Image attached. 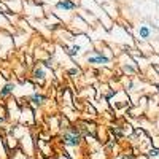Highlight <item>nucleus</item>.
I'll use <instances>...</instances> for the list:
<instances>
[{
  "mask_svg": "<svg viewBox=\"0 0 159 159\" xmlns=\"http://www.w3.org/2000/svg\"><path fill=\"white\" fill-rule=\"evenodd\" d=\"M110 62H111V57L105 56L103 52H99V54L88 57V64H91V65H108Z\"/></svg>",
  "mask_w": 159,
  "mask_h": 159,
  "instance_id": "2",
  "label": "nucleus"
},
{
  "mask_svg": "<svg viewBox=\"0 0 159 159\" xmlns=\"http://www.w3.org/2000/svg\"><path fill=\"white\" fill-rule=\"evenodd\" d=\"M32 78L35 80V81H43V80L46 78V70L43 67H35L32 70Z\"/></svg>",
  "mask_w": 159,
  "mask_h": 159,
  "instance_id": "6",
  "label": "nucleus"
},
{
  "mask_svg": "<svg viewBox=\"0 0 159 159\" xmlns=\"http://www.w3.org/2000/svg\"><path fill=\"white\" fill-rule=\"evenodd\" d=\"M62 142L67 145V147H78L80 143H81V134L78 132L76 127L70 126L64 130L62 134Z\"/></svg>",
  "mask_w": 159,
  "mask_h": 159,
  "instance_id": "1",
  "label": "nucleus"
},
{
  "mask_svg": "<svg viewBox=\"0 0 159 159\" xmlns=\"http://www.w3.org/2000/svg\"><path fill=\"white\" fill-rule=\"evenodd\" d=\"M150 37H151L150 27H148V25H145V24H142L139 27V38L140 40H150Z\"/></svg>",
  "mask_w": 159,
  "mask_h": 159,
  "instance_id": "7",
  "label": "nucleus"
},
{
  "mask_svg": "<svg viewBox=\"0 0 159 159\" xmlns=\"http://www.w3.org/2000/svg\"><path fill=\"white\" fill-rule=\"evenodd\" d=\"M148 154H150V156H157V154H159V150H157V148H156V150H151Z\"/></svg>",
  "mask_w": 159,
  "mask_h": 159,
  "instance_id": "10",
  "label": "nucleus"
},
{
  "mask_svg": "<svg viewBox=\"0 0 159 159\" xmlns=\"http://www.w3.org/2000/svg\"><path fill=\"white\" fill-rule=\"evenodd\" d=\"M5 123V116H2V115H0V126H2Z\"/></svg>",
  "mask_w": 159,
  "mask_h": 159,
  "instance_id": "11",
  "label": "nucleus"
},
{
  "mask_svg": "<svg viewBox=\"0 0 159 159\" xmlns=\"http://www.w3.org/2000/svg\"><path fill=\"white\" fill-rule=\"evenodd\" d=\"M80 51H81V46H80V45H73V46H70L69 48V56L70 57H76L78 54H80Z\"/></svg>",
  "mask_w": 159,
  "mask_h": 159,
  "instance_id": "8",
  "label": "nucleus"
},
{
  "mask_svg": "<svg viewBox=\"0 0 159 159\" xmlns=\"http://www.w3.org/2000/svg\"><path fill=\"white\" fill-rule=\"evenodd\" d=\"M56 8L57 10H65V11H70L76 8V3L73 0H57L56 2Z\"/></svg>",
  "mask_w": 159,
  "mask_h": 159,
  "instance_id": "5",
  "label": "nucleus"
},
{
  "mask_svg": "<svg viewBox=\"0 0 159 159\" xmlns=\"http://www.w3.org/2000/svg\"><path fill=\"white\" fill-rule=\"evenodd\" d=\"M67 75L69 76H76V75H80V69L78 67H72V69L67 70Z\"/></svg>",
  "mask_w": 159,
  "mask_h": 159,
  "instance_id": "9",
  "label": "nucleus"
},
{
  "mask_svg": "<svg viewBox=\"0 0 159 159\" xmlns=\"http://www.w3.org/2000/svg\"><path fill=\"white\" fill-rule=\"evenodd\" d=\"M29 102L32 107L38 108V107H42V105L46 102V96L45 94H40V92H34V94L29 97Z\"/></svg>",
  "mask_w": 159,
  "mask_h": 159,
  "instance_id": "3",
  "label": "nucleus"
},
{
  "mask_svg": "<svg viewBox=\"0 0 159 159\" xmlns=\"http://www.w3.org/2000/svg\"><path fill=\"white\" fill-rule=\"evenodd\" d=\"M15 89H16V84L13 83V81L5 83L2 88H0V99H7V97H10L13 92H15Z\"/></svg>",
  "mask_w": 159,
  "mask_h": 159,
  "instance_id": "4",
  "label": "nucleus"
}]
</instances>
